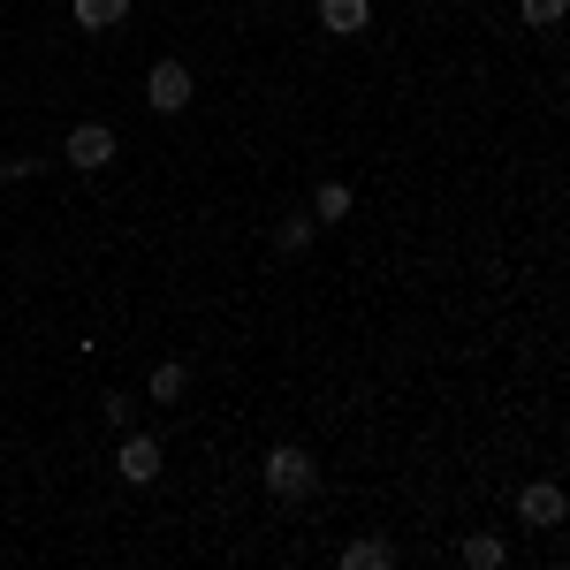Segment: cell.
<instances>
[{"mask_svg": "<svg viewBox=\"0 0 570 570\" xmlns=\"http://www.w3.org/2000/svg\"><path fill=\"white\" fill-rule=\"evenodd\" d=\"M312 487H320V464H312V449H297V441L266 449V494H274V502H305Z\"/></svg>", "mask_w": 570, "mask_h": 570, "instance_id": "1", "label": "cell"}, {"mask_svg": "<svg viewBox=\"0 0 570 570\" xmlns=\"http://www.w3.org/2000/svg\"><path fill=\"white\" fill-rule=\"evenodd\" d=\"M190 69H183V61H153V77H145V107H153V115H176V107H190Z\"/></svg>", "mask_w": 570, "mask_h": 570, "instance_id": "2", "label": "cell"}, {"mask_svg": "<svg viewBox=\"0 0 570 570\" xmlns=\"http://www.w3.org/2000/svg\"><path fill=\"white\" fill-rule=\"evenodd\" d=\"M61 160H69V168H107V160H115V130H107V122H77L69 145H61Z\"/></svg>", "mask_w": 570, "mask_h": 570, "instance_id": "3", "label": "cell"}, {"mask_svg": "<svg viewBox=\"0 0 570 570\" xmlns=\"http://www.w3.org/2000/svg\"><path fill=\"white\" fill-rule=\"evenodd\" d=\"M518 518H525V525H540V532L563 525V487H556V480H532L525 494H518Z\"/></svg>", "mask_w": 570, "mask_h": 570, "instance_id": "4", "label": "cell"}, {"mask_svg": "<svg viewBox=\"0 0 570 570\" xmlns=\"http://www.w3.org/2000/svg\"><path fill=\"white\" fill-rule=\"evenodd\" d=\"M115 464H122V480L153 487V480H160V441H153V434H122V456H115Z\"/></svg>", "mask_w": 570, "mask_h": 570, "instance_id": "5", "label": "cell"}, {"mask_svg": "<svg viewBox=\"0 0 570 570\" xmlns=\"http://www.w3.org/2000/svg\"><path fill=\"white\" fill-rule=\"evenodd\" d=\"M320 23H327L335 39H357V31L373 23V8H365V0H320Z\"/></svg>", "mask_w": 570, "mask_h": 570, "instance_id": "6", "label": "cell"}, {"mask_svg": "<svg viewBox=\"0 0 570 570\" xmlns=\"http://www.w3.org/2000/svg\"><path fill=\"white\" fill-rule=\"evenodd\" d=\"M122 16H130V0H77V23L85 31H115Z\"/></svg>", "mask_w": 570, "mask_h": 570, "instance_id": "7", "label": "cell"}, {"mask_svg": "<svg viewBox=\"0 0 570 570\" xmlns=\"http://www.w3.org/2000/svg\"><path fill=\"white\" fill-rule=\"evenodd\" d=\"M389 563H395L389 540H351V548H343V570H389Z\"/></svg>", "mask_w": 570, "mask_h": 570, "instance_id": "8", "label": "cell"}, {"mask_svg": "<svg viewBox=\"0 0 570 570\" xmlns=\"http://www.w3.org/2000/svg\"><path fill=\"white\" fill-rule=\"evenodd\" d=\"M464 563H472V570H502V563H510V548H502L494 532H472V540H464Z\"/></svg>", "mask_w": 570, "mask_h": 570, "instance_id": "9", "label": "cell"}, {"mask_svg": "<svg viewBox=\"0 0 570 570\" xmlns=\"http://www.w3.org/2000/svg\"><path fill=\"white\" fill-rule=\"evenodd\" d=\"M183 389H190V373H183L176 357H160V365H153V395H160V403H176Z\"/></svg>", "mask_w": 570, "mask_h": 570, "instance_id": "10", "label": "cell"}, {"mask_svg": "<svg viewBox=\"0 0 570 570\" xmlns=\"http://www.w3.org/2000/svg\"><path fill=\"white\" fill-rule=\"evenodd\" d=\"M518 16H525V23H540V31H556V23L570 16V0H518Z\"/></svg>", "mask_w": 570, "mask_h": 570, "instance_id": "11", "label": "cell"}, {"mask_svg": "<svg viewBox=\"0 0 570 570\" xmlns=\"http://www.w3.org/2000/svg\"><path fill=\"white\" fill-rule=\"evenodd\" d=\"M312 214H320V220H343V214H351V190H343V183H320Z\"/></svg>", "mask_w": 570, "mask_h": 570, "instance_id": "12", "label": "cell"}, {"mask_svg": "<svg viewBox=\"0 0 570 570\" xmlns=\"http://www.w3.org/2000/svg\"><path fill=\"white\" fill-rule=\"evenodd\" d=\"M274 244H282V252H305L312 244V214H289L282 228H274Z\"/></svg>", "mask_w": 570, "mask_h": 570, "instance_id": "13", "label": "cell"}]
</instances>
